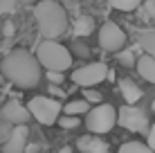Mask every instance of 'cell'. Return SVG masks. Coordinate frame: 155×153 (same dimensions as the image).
<instances>
[{"mask_svg": "<svg viewBox=\"0 0 155 153\" xmlns=\"http://www.w3.org/2000/svg\"><path fill=\"white\" fill-rule=\"evenodd\" d=\"M0 72L14 86L29 90L41 81V63L27 50H12L0 63Z\"/></svg>", "mask_w": 155, "mask_h": 153, "instance_id": "1", "label": "cell"}, {"mask_svg": "<svg viewBox=\"0 0 155 153\" xmlns=\"http://www.w3.org/2000/svg\"><path fill=\"white\" fill-rule=\"evenodd\" d=\"M34 18L38 32L45 38H58L68 29V14L56 0H41L34 7Z\"/></svg>", "mask_w": 155, "mask_h": 153, "instance_id": "2", "label": "cell"}, {"mask_svg": "<svg viewBox=\"0 0 155 153\" xmlns=\"http://www.w3.org/2000/svg\"><path fill=\"white\" fill-rule=\"evenodd\" d=\"M36 59L45 70L65 72L72 68V52L65 45H58L56 38H45L36 47Z\"/></svg>", "mask_w": 155, "mask_h": 153, "instance_id": "3", "label": "cell"}, {"mask_svg": "<svg viewBox=\"0 0 155 153\" xmlns=\"http://www.w3.org/2000/svg\"><path fill=\"white\" fill-rule=\"evenodd\" d=\"M85 126H88L90 133L101 135L113 131V126L117 124V110L110 104H97L92 110H85Z\"/></svg>", "mask_w": 155, "mask_h": 153, "instance_id": "4", "label": "cell"}, {"mask_svg": "<svg viewBox=\"0 0 155 153\" xmlns=\"http://www.w3.org/2000/svg\"><path fill=\"white\" fill-rule=\"evenodd\" d=\"M27 110L38 124L52 126L56 124V117L61 115V104H58V99H52V97H31L27 104Z\"/></svg>", "mask_w": 155, "mask_h": 153, "instance_id": "5", "label": "cell"}, {"mask_svg": "<svg viewBox=\"0 0 155 153\" xmlns=\"http://www.w3.org/2000/svg\"><path fill=\"white\" fill-rule=\"evenodd\" d=\"M117 124L126 131H135V133H146L148 131V117L144 110H140L135 104H126L124 108L117 110Z\"/></svg>", "mask_w": 155, "mask_h": 153, "instance_id": "6", "label": "cell"}, {"mask_svg": "<svg viewBox=\"0 0 155 153\" xmlns=\"http://www.w3.org/2000/svg\"><path fill=\"white\" fill-rule=\"evenodd\" d=\"M108 77V65L101 61H94V63H85V65L77 68L72 72V81L77 86H99L104 79Z\"/></svg>", "mask_w": 155, "mask_h": 153, "instance_id": "7", "label": "cell"}, {"mask_svg": "<svg viewBox=\"0 0 155 153\" xmlns=\"http://www.w3.org/2000/svg\"><path fill=\"white\" fill-rule=\"evenodd\" d=\"M99 45L104 47L106 52H117L126 45V34L121 27H117L115 23H104L99 29Z\"/></svg>", "mask_w": 155, "mask_h": 153, "instance_id": "8", "label": "cell"}, {"mask_svg": "<svg viewBox=\"0 0 155 153\" xmlns=\"http://www.w3.org/2000/svg\"><path fill=\"white\" fill-rule=\"evenodd\" d=\"M27 138H29L27 124H14L12 131H9V135H7V140L2 142V151L5 153H20V151H25Z\"/></svg>", "mask_w": 155, "mask_h": 153, "instance_id": "9", "label": "cell"}, {"mask_svg": "<svg viewBox=\"0 0 155 153\" xmlns=\"http://www.w3.org/2000/svg\"><path fill=\"white\" fill-rule=\"evenodd\" d=\"M0 117L7 119L9 124H27L31 115H29L27 106H23L18 99H9L2 106V110H0Z\"/></svg>", "mask_w": 155, "mask_h": 153, "instance_id": "10", "label": "cell"}, {"mask_svg": "<svg viewBox=\"0 0 155 153\" xmlns=\"http://www.w3.org/2000/svg\"><path fill=\"white\" fill-rule=\"evenodd\" d=\"M135 65H137V72H140V77L144 79V81L155 83V56L144 52L140 59L135 61Z\"/></svg>", "mask_w": 155, "mask_h": 153, "instance_id": "11", "label": "cell"}, {"mask_svg": "<svg viewBox=\"0 0 155 153\" xmlns=\"http://www.w3.org/2000/svg\"><path fill=\"white\" fill-rule=\"evenodd\" d=\"M119 92H121V97L126 99V104H137L142 99V88L128 77L119 79Z\"/></svg>", "mask_w": 155, "mask_h": 153, "instance_id": "12", "label": "cell"}, {"mask_svg": "<svg viewBox=\"0 0 155 153\" xmlns=\"http://www.w3.org/2000/svg\"><path fill=\"white\" fill-rule=\"evenodd\" d=\"M77 146H79V151H83V153H106L108 151V144H106L104 140L94 138V135H83V138L77 142Z\"/></svg>", "mask_w": 155, "mask_h": 153, "instance_id": "13", "label": "cell"}, {"mask_svg": "<svg viewBox=\"0 0 155 153\" xmlns=\"http://www.w3.org/2000/svg\"><path fill=\"white\" fill-rule=\"evenodd\" d=\"M94 29V18L92 16H79L74 20V36H88Z\"/></svg>", "mask_w": 155, "mask_h": 153, "instance_id": "14", "label": "cell"}, {"mask_svg": "<svg viewBox=\"0 0 155 153\" xmlns=\"http://www.w3.org/2000/svg\"><path fill=\"white\" fill-rule=\"evenodd\" d=\"M140 45L144 47L146 54L155 56V29H144V32H140Z\"/></svg>", "mask_w": 155, "mask_h": 153, "instance_id": "15", "label": "cell"}, {"mask_svg": "<svg viewBox=\"0 0 155 153\" xmlns=\"http://www.w3.org/2000/svg\"><path fill=\"white\" fill-rule=\"evenodd\" d=\"M144 0H108V5L117 12H133V9H137Z\"/></svg>", "mask_w": 155, "mask_h": 153, "instance_id": "16", "label": "cell"}, {"mask_svg": "<svg viewBox=\"0 0 155 153\" xmlns=\"http://www.w3.org/2000/svg\"><path fill=\"white\" fill-rule=\"evenodd\" d=\"M119 153H151V149L144 142H124L119 146Z\"/></svg>", "mask_w": 155, "mask_h": 153, "instance_id": "17", "label": "cell"}, {"mask_svg": "<svg viewBox=\"0 0 155 153\" xmlns=\"http://www.w3.org/2000/svg\"><path fill=\"white\" fill-rule=\"evenodd\" d=\"M63 110H65L68 115H85V110H88V101H85V99H77V101H68Z\"/></svg>", "mask_w": 155, "mask_h": 153, "instance_id": "18", "label": "cell"}, {"mask_svg": "<svg viewBox=\"0 0 155 153\" xmlns=\"http://www.w3.org/2000/svg\"><path fill=\"white\" fill-rule=\"evenodd\" d=\"M56 122H58L61 128L70 131V128H77V126L81 124V119H79L77 115H68V113H65V117H56Z\"/></svg>", "mask_w": 155, "mask_h": 153, "instance_id": "19", "label": "cell"}, {"mask_svg": "<svg viewBox=\"0 0 155 153\" xmlns=\"http://www.w3.org/2000/svg\"><path fill=\"white\" fill-rule=\"evenodd\" d=\"M72 52H74V56H79V59H88L90 56V47L83 43V41H74L72 43Z\"/></svg>", "mask_w": 155, "mask_h": 153, "instance_id": "20", "label": "cell"}, {"mask_svg": "<svg viewBox=\"0 0 155 153\" xmlns=\"http://www.w3.org/2000/svg\"><path fill=\"white\" fill-rule=\"evenodd\" d=\"M83 99H85L88 104H99V101H101V92H99V90H92V86H85Z\"/></svg>", "mask_w": 155, "mask_h": 153, "instance_id": "21", "label": "cell"}, {"mask_svg": "<svg viewBox=\"0 0 155 153\" xmlns=\"http://www.w3.org/2000/svg\"><path fill=\"white\" fill-rule=\"evenodd\" d=\"M117 61L121 63V65H135V56H133L130 50H117Z\"/></svg>", "mask_w": 155, "mask_h": 153, "instance_id": "22", "label": "cell"}, {"mask_svg": "<svg viewBox=\"0 0 155 153\" xmlns=\"http://www.w3.org/2000/svg\"><path fill=\"white\" fill-rule=\"evenodd\" d=\"M12 126H14V124H9L7 119L0 117V144L7 140V135H9V131H12Z\"/></svg>", "mask_w": 155, "mask_h": 153, "instance_id": "23", "label": "cell"}, {"mask_svg": "<svg viewBox=\"0 0 155 153\" xmlns=\"http://www.w3.org/2000/svg\"><path fill=\"white\" fill-rule=\"evenodd\" d=\"M14 34H16V25L12 23V20H7V23H2V36H5V38H12Z\"/></svg>", "mask_w": 155, "mask_h": 153, "instance_id": "24", "label": "cell"}, {"mask_svg": "<svg viewBox=\"0 0 155 153\" xmlns=\"http://www.w3.org/2000/svg\"><path fill=\"white\" fill-rule=\"evenodd\" d=\"M14 7H16V0H0V14L14 12Z\"/></svg>", "mask_w": 155, "mask_h": 153, "instance_id": "25", "label": "cell"}, {"mask_svg": "<svg viewBox=\"0 0 155 153\" xmlns=\"http://www.w3.org/2000/svg\"><path fill=\"white\" fill-rule=\"evenodd\" d=\"M144 12H146L148 18H155V0H146V5H144Z\"/></svg>", "mask_w": 155, "mask_h": 153, "instance_id": "26", "label": "cell"}, {"mask_svg": "<svg viewBox=\"0 0 155 153\" xmlns=\"http://www.w3.org/2000/svg\"><path fill=\"white\" fill-rule=\"evenodd\" d=\"M146 144H148V149H151V151H155V124L148 128V142H146Z\"/></svg>", "mask_w": 155, "mask_h": 153, "instance_id": "27", "label": "cell"}, {"mask_svg": "<svg viewBox=\"0 0 155 153\" xmlns=\"http://www.w3.org/2000/svg\"><path fill=\"white\" fill-rule=\"evenodd\" d=\"M47 72H50V75H47V77H50V81H54V83H61L63 81V72H56V70H47Z\"/></svg>", "mask_w": 155, "mask_h": 153, "instance_id": "28", "label": "cell"}, {"mask_svg": "<svg viewBox=\"0 0 155 153\" xmlns=\"http://www.w3.org/2000/svg\"><path fill=\"white\" fill-rule=\"evenodd\" d=\"M23 2H36V0H23Z\"/></svg>", "mask_w": 155, "mask_h": 153, "instance_id": "29", "label": "cell"}, {"mask_svg": "<svg viewBox=\"0 0 155 153\" xmlns=\"http://www.w3.org/2000/svg\"><path fill=\"white\" fill-rule=\"evenodd\" d=\"M153 108H155V101H153Z\"/></svg>", "mask_w": 155, "mask_h": 153, "instance_id": "30", "label": "cell"}]
</instances>
